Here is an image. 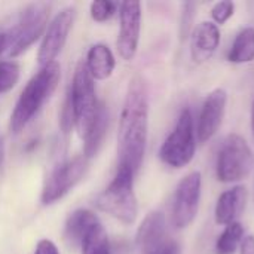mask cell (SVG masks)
<instances>
[{
  "label": "cell",
  "mask_w": 254,
  "mask_h": 254,
  "mask_svg": "<svg viewBox=\"0 0 254 254\" xmlns=\"http://www.w3.org/2000/svg\"><path fill=\"white\" fill-rule=\"evenodd\" d=\"M149 132V95L141 76L135 74L127 88L118 132V168L140 170Z\"/></svg>",
  "instance_id": "1"
},
{
  "label": "cell",
  "mask_w": 254,
  "mask_h": 254,
  "mask_svg": "<svg viewBox=\"0 0 254 254\" xmlns=\"http://www.w3.org/2000/svg\"><path fill=\"white\" fill-rule=\"evenodd\" d=\"M61 77V67L57 61L42 65L22 89L10 116V129L19 134L49 100Z\"/></svg>",
  "instance_id": "2"
},
{
  "label": "cell",
  "mask_w": 254,
  "mask_h": 254,
  "mask_svg": "<svg viewBox=\"0 0 254 254\" xmlns=\"http://www.w3.org/2000/svg\"><path fill=\"white\" fill-rule=\"evenodd\" d=\"M134 173L127 168H118L115 179L95 199L98 210L110 214L124 225H132L137 219L138 204L134 192Z\"/></svg>",
  "instance_id": "3"
},
{
  "label": "cell",
  "mask_w": 254,
  "mask_h": 254,
  "mask_svg": "<svg viewBox=\"0 0 254 254\" xmlns=\"http://www.w3.org/2000/svg\"><path fill=\"white\" fill-rule=\"evenodd\" d=\"M68 101L71 106L73 112V121L74 127L79 132L80 137H85L88 132L100 103L97 101V94H95V83L92 76L89 74L85 61H79L74 74H73V82L68 94Z\"/></svg>",
  "instance_id": "4"
},
{
  "label": "cell",
  "mask_w": 254,
  "mask_h": 254,
  "mask_svg": "<svg viewBox=\"0 0 254 254\" xmlns=\"http://www.w3.org/2000/svg\"><path fill=\"white\" fill-rule=\"evenodd\" d=\"M254 167V155L247 140L240 134L225 138L216 164V176L222 183H238L250 176Z\"/></svg>",
  "instance_id": "5"
},
{
  "label": "cell",
  "mask_w": 254,
  "mask_h": 254,
  "mask_svg": "<svg viewBox=\"0 0 254 254\" xmlns=\"http://www.w3.org/2000/svg\"><path fill=\"white\" fill-rule=\"evenodd\" d=\"M196 137L193 127V116L189 109H183L174 129L165 138L159 149L161 161L176 170L189 165L195 156Z\"/></svg>",
  "instance_id": "6"
},
{
  "label": "cell",
  "mask_w": 254,
  "mask_h": 254,
  "mask_svg": "<svg viewBox=\"0 0 254 254\" xmlns=\"http://www.w3.org/2000/svg\"><path fill=\"white\" fill-rule=\"evenodd\" d=\"M51 6L48 3H31L24 7L15 25L7 28L9 37V57H18L28 49L43 33Z\"/></svg>",
  "instance_id": "7"
},
{
  "label": "cell",
  "mask_w": 254,
  "mask_h": 254,
  "mask_svg": "<svg viewBox=\"0 0 254 254\" xmlns=\"http://www.w3.org/2000/svg\"><path fill=\"white\" fill-rule=\"evenodd\" d=\"M201 189L202 177L199 171L189 173L177 185L171 211V222L176 229H185L193 223L199 208Z\"/></svg>",
  "instance_id": "8"
},
{
  "label": "cell",
  "mask_w": 254,
  "mask_h": 254,
  "mask_svg": "<svg viewBox=\"0 0 254 254\" xmlns=\"http://www.w3.org/2000/svg\"><path fill=\"white\" fill-rule=\"evenodd\" d=\"M86 171L88 159L83 155L76 156L57 167L46 179L42 190V202L45 205H49L65 196L83 179Z\"/></svg>",
  "instance_id": "9"
},
{
  "label": "cell",
  "mask_w": 254,
  "mask_h": 254,
  "mask_svg": "<svg viewBox=\"0 0 254 254\" xmlns=\"http://www.w3.org/2000/svg\"><path fill=\"white\" fill-rule=\"evenodd\" d=\"M76 18V9L73 6L61 9L54 19L51 21L49 27L45 31L43 40L39 48L37 54V63L39 65H46L49 63H54L61 49L64 48L68 33L73 27Z\"/></svg>",
  "instance_id": "10"
},
{
  "label": "cell",
  "mask_w": 254,
  "mask_h": 254,
  "mask_svg": "<svg viewBox=\"0 0 254 254\" xmlns=\"http://www.w3.org/2000/svg\"><path fill=\"white\" fill-rule=\"evenodd\" d=\"M121 9V27L118 36V51L125 61L134 60L141 31V3L124 1Z\"/></svg>",
  "instance_id": "11"
},
{
  "label": "cell",
  "mask_w": 254,
  "mask_h": 254,
  "mask_svg": "<svg viewBox=\"0 0 254 254\" xmlns=\"http://www.w3.org/2000/svg\"><path fill=\"white\" fill-rule=\"evenodd\" d=\"M226 103H228V94L222 88L213 89L205 97L196 125V135L201 143L211 140L219 131L222 121L225 118Z\"/></svg>",
  "instance_id": "12"
},
{
  "label": "cell",
  "mask_w": 254,
  "mask_h": 254,
  "mask_svg": "<svg viewBox=\"0 0 254 254\" xmlns=\"http://www.w3.org/2000/svg\"><path fill=\"white\" fill-rule=\"evenodd\" d=\"M135 243L143 254H161L171 241L167 240V225L162 211L149 213L138 226Z\"/></svg>",
  "instance_id": "13"
},
{
  "label": "cell",
  "mask_w": 254,
  "mask_h": 254,
  "mask_svg": "<svg viewBox=\"0 0 254 254\" xmlns=\"http://www.w3.org/2000/svg\"><path fill=\"white\" fill-rule=\"evenodd\" d=\"M220 45V30L211 21L196 24L190 31V57L195 63L208 61Z\"/></svg>",
  "instance_id": "14"
},
{
  "label": "cell",
  "mask_w": 254,
  "mask_h": 254,
  "mask_svg": "<svg viewBox=\"0 0 254 254\" xmlns=\"http://www.w3.org/2000/svg\"><path fill=\"white\" fill-rule=\"evenodd\" d=\"M249 192L244 186H235L229 190H225L216 204L214 219L217 225H231L237 222V219L246 210Z\"/></svg>",
  "instance_id": "15"
},
{
  "label": "cell",
  "mask_w": 254,
  "mask_h": 254,
  "mask_svg": "<svg viewBox=\"0 0 254 254\" xmlns=\"http://www.w3.org/2000/svg\"><path fill=\"white\" fill-rule=\"evenodd\" d=\"M97 223H100V220L92 211L85 210V208H79L73 211L68 216L65 222V228H64V238L67 244L71 247L82 246L83 240Z\"/></svg>",
  "instance_id": "16"
},
{
  "label": "cell",
  "mask_w": 254,
  "mask_h": 254,
  "mask_svg": "<svg viewBox=\"0 0 254 254\" xmlns=\"http://www.w3.org/2000/svg\"><path fill=\"white\" fill-rule=\"evenodd\" d=\"M85 64L94 80H104L112 76L116 61L113 52L107 45L97 43L89 48Z\"/></svg>",
  "instance_id": "17"
},
{
  "label": "cell",
  "mask_w": 254,
  "mask_h": 254,
  "mask_svg": "<svg viewBox=\"0 0 254 254\" xmlns=\"http://www.w3.org/2000/svg\"><path fill=\"white\" fill-rule=\"evenodd\" d=\"M107 125H109V112H107V107L103 103H100L97 115H95L88 132L83 137V140H85L83 156L88 161L98 153V150L103 144V140L106 137V132H107Z\"/></svg>",
  "instance_id": "18"
},
{
  "label": "cell",
  "mask_w": 254,
  "mask_h": 254,
  "mask_svg": "<svg viewBox=\"0 0 254 254\" xmlns=\"http://www.w3.org/2000/svg\"><path fill=\"white\" fill-rule=\"evenodd\" d=\"M228 60L234 64H247L254 60V28L246 27L237 36L229 49Z\"/></svg>",
  "instance_id": "19"
},
{
  "label": "cell",
  "mask_w": 254,
  "mask_h": 254,
  "mask_svg": "<svg viewBox=\"0 0 254 254\" xmlns=\"http://www.w3.org/2000/svg\"><path fill=\"white\" fill-rule=\"evenodd\" d=\"M244 240V226L240 222H234L225 228L216 243L217 254H234Z\"/></svg>",
  "instance_id": "20"
},
{
  "label": "cell",
  "mask_w": 254,
  "mask_h": 254,
  "mask_svg": "<svg viewBox=\"0 0 254 254\" xmlns=\"http://www.w3.org/2000/svg\"><path fill=\"white\" fill-rule=\"evenodd\" d=\"M82 254H112L107 232L101 223H97L83 240Z\"/></svg>",
  "instance_id": "21"
},
{
  "label": "cell",
  "mask_w": 254,
  "mask_h": 254,
  "mask_svg": "<svg viewBox=\"0 0 254 254\" xmlns=\"http://www.w3.org/2000/svg\"><path fill=\"white\" fill-rule=\"evenodd\" d=\"M19 80V65L15 61H0V94L9 92Z\"/></svg>",
  "instance_id": "22"
},
{
  "label": "cell",
  "mask_w": 254,
  "mask_h": 254,
  "mask_svg": "<svg viewBox=\"0 0 254 254\" xmlns=\"http://www.w3.org/2000/svg\"><path fill=\"white\" fill-rule=\"evenodd\" d=\"M121 4L116 1H92L91 3V16L97 22H104L109 21L118 10Z\"/></svg>",
  "instance_id": "23"
},
{
  "label": "cell",
  "mask_w": 254,
  "mask_h": 254,
  "mask_svg": "<svg viewBox=\"0 0 254 254\" xmlns=\"http://www.w3.org/2000/svg\"><path fill=\"white\" fill-rule=\"evenodd\" d=\"M235 12V3L231 0H225V1H217L213 7H211V16L216 21V24H225Z\"/></svg>",
  "instance_id": "24"
},
{
  "label": "cell",
  "mask_w": 254,
  "mask_h": 254,
  "mask_svg": "<svg viewBox=\"0 0 254 254\" xmlns=\"http://www.w3.org/2000/svg\"><path fill=\"white\" fill-rule=\"evenodd\" d=\"M193 9L195 4L193 3H185L183 4V12H182V24H180V34L182 37H188L189 30H190V22L193 18Z\"/></svg>",
  "instance_id": "25"
},
{
  "label": "cell",
  "mask_w": 254,
  "mask_h": 254,
  "mask_svg": "<svg viewBox=\"0 0 254 254\" xmlns=\"http://www.w3.org/2000/svg\"><path fill=\"white\" fill-rule=\"evenodd\" d=\"M34 254H60L57 246L49 240H40L36 246Z\"/></svg>",
  "instance_id": "26"
},
{
  "label": "cell",
  "mask_w": 254,
  "mask_h": 254,
  "mask_svg": "<svg viewBox=\"0 0 254 254\" xmlns=\"http://www.w3.org/2000/svg\"><path fill=\"white\" fill-rule=\"evenodd\" d=\"M240 254H254V237L247 235L244 237L241 246H240Z\"/></svg>",
  "instance_id": "27"
},
{
  "label": "cell",
  "mask_w": 254,
  "mask_h": 254,
  "mask_svg": "<svg viewBox=\"0 0 254 254\" xmlns=\"http://www.w3.org/2000/svg\"><path fill=\"white\" fill-rule=\"evenodd\" d=\"M9 52V37H7V31H0V57Z\"/></svg>",
  "instance_id": "28"
},
{
  "label": "cell",
  "mask_w": 254,
  "mask_h": 254,
  "mask_svg": "<svg viewBox=\"0 0 254 254\" xmlns=\"http://www.w3.org/2000/svg\"><path fill=\"white\" fill-rule=\"evenodd\" d=\"M179 253H180L179 246H177L176 243H173V241H171V243H170V246H168V247H167V249H165V250H164L161 254H179Z\"/></svg>",
  "instance_id": "29"
},
{
  "label": "cell",
  "mask_w": 254,
  "mask_h": 254,
  "mask_svg": "<svg viewBox=\"0 0 254 254\" xmlns=\"http://www.w3.org/2000/svg\"><path fill=\"white\" fill-rule=\"evenodd\" d=\"M3 161H4V143H3V138L0 135V168L3 165Z\"/></svg>",
  "instance_id": "30"
},
{
  "label": "cell",
  "mask_w": 254,
  "mask_h": 254,
  "mask_svg": "<svg viewBox=\"0 0 254 254\" xmlns=\"http://www.w3.org/2000/svg\"><path fill=\"white\" fill-rule=\"evenodd\" d=\"M252 129H253V134H254V101H253V107H252Z\"/></svg>",
  "instance_id": "31"
}]
</instances>
